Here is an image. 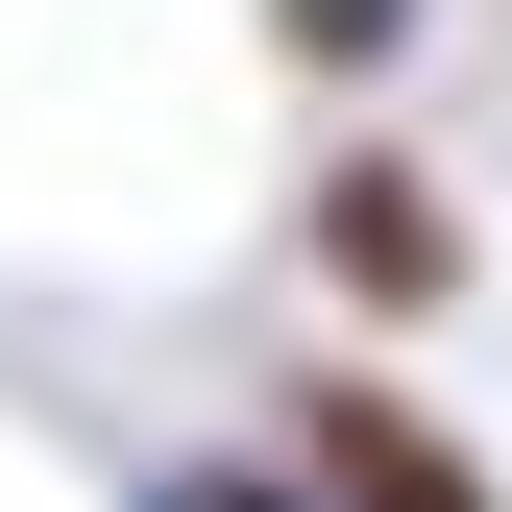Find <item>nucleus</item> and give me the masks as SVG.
Listing matches in <instances>:
<instances>
[{"mask_svg":"<svg viewBox=\"0 0 512 512\" xmlns=\"http://www.w3.org/2000/svg\"><path fill=\"white\" fill-rule=\"evenodd\" d=\"M293 269H317V317H342V342H415V317H464L488 220L439 196L415 147H317V196H293Z\"/></svg>","mask_w":512,"mask_h":512,"instance_id":"f257e3e1","label":"nucleus"},{"mask_svg":"<svg viewBox=\"0 0 512 512\" xmlns=\"http://www.w3.org/2000/svg\"><path fill=\"white\" fill-rule=\"evenodd\" d=\"M269 464H293V512H512L391 366H293V391H269Z\"/></svg>","mask_w":512,"mask_h":512,"instance_id":"f03ea898","label":"nucleus"},{"mask_svg":"<svg viewBox=\"0 0 512 512\" xmlns=\"http://www.w3.org/2000/svg\"><path fill=\"white\" fill-rule=\"evenodd\" d=\"M415 25H439V0H269V49H293V74H342V98H391Z\"/></svg>","mask_w":512,"mask_h":512,"instance_id":"7ed1b4c3","label":"nucleus"},{"mask_svg":"<svg viewBox=\"0 0 512 512\" xmlns=\"http://www.w3.org/2000/svg\"><path fill=\"white\" fill-rule=\"evenodd\" d=\"M122 512H293V464H269V439H171Z\"/></svg>","mask_w":512,"mask_h":512,"instance_id":"20e7f679","label":"nucleus"}]
</instances>
